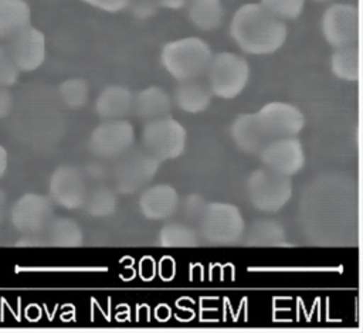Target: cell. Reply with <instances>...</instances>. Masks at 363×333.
Returning a JSON list of instances; mask_svg holds the SVG:
<instances>
[{"mask_svg":"<svg viewBox=\"0 0 363 333\" xmlns=\"http://www.w3.org/2000/svg\"><path fill=\"white\" fill-rule=\"evenodd\" d=\"M230 35L250 55L277 52L286 41L285 21L272 16L259 1L240 6L230 21Z\"/></svg>","mask_w":363,"mask_h":333,"instance_id":"6da1fadb","label":"cell"},{"mask_svg":"<svg viewBox=\"0 0 363 333\" xmlns=\"http://www.w3.org/2000/svg\"><path fill=\"white\" fill-rule=\"evenodd\" d=\"M211 55V48L203 38L190 35L166 43L160 51V64L170 77L183 82L204 74Z\"/></svg>","mask_w":363,"mask_h":333,"instance_id":"7a4b0ae2","label":"cell"},{"mask_svg":"<svg viewBox=\"0 0 363 333\" xmlns=\"http://www.w3.org/2000/svg\"><path fill=\"white\" fill-rule=\"evenodd\" d=\"M206 74L211 95L221 99H234L245 89L251 68L244 57L235 52L221 51L211 55Z\"/></svg>","mask_w":363,"mask_h":333,"instance_id":"3957f363","label":"cell"},{"mask_svg":"<svg viewBox=\"0 0 363 333\" xmlns=\"http://www.w3.org/2000/svg\"><path fill=\"white\" fill-rule=\"evenodd\" d=\"M199 221L200 234L213 245H234L245 230L241 210L230 203H206Z\"/></svg>","mask_w":363,"mask_h":333,"instance_id":"277c9868","label":"cell"},{"mask_svg":"<svg viewBox=\"0 0 363 333\" xmlns=\"http://www.w3.org/2000/svg\"><path fill=\"white\" fill-rule=\"evenodd\" d=\"M247 193L251 204L257 210L275 214L291 200L292 181L291 177L268 167L257 169L247 180Z\"/></svg>","mask_w":363,"mask_h":333,"instance_id":"5b68a950","label":"cell"},{"mask_svg":"<svg viewBox=\"0 0 363 333\" xmlns=\"http://www.w3.org/2000/svg\"><path fill=\"white\" fill-rule=\"evenodd\" d=\"M186 140L184 126L170 116L150 119L142 129V142L146 152L160 162L179 157L184 152Z\"/></svg>","mask_w":363,"mask_h":333,"instance_id":"8992f818","label":"cell"},{"mask_svg":"<svg viewBox=\"0 0 363 333\" xmlns=\"http://www.w3.org/2000/svg\"><path fill=\"white\" fill-rule=\"evenodd\" d=\"M254 113L267 142L298 136L305 126V116L301 109L288 102H268Z\"/></svg>","mask_w":363,"mask_h":333,"instance_id":"52a82bcc","label":"cell"},{"mask_svg":"<svg viewBox=\"0 0 363 333\" xmlns=\"http://www.w3.org/2000/svg\"><path fill=\"white\" fill-rule=\"evenodd\" d=\"M54 218V207L50 197L38 193H26L10 208V220L16 230L26 235L44 231Z\"/></svg>","mask_w":363,"mask_h":333,"instance_id":"ba28073f","label":"cell"},{"mask_svg":"<svg viewBox=\"0 0 363 333\" xmlns=\"http://www.w3.org/2000/svg\"><path fill=\"white\" fill-rule=\"evenodd\" d=\"M320 30L326 43L336 48L359 41V9L349 3H332L322 14Z\"/></svg>","mask_w":363,"mask_h":333,"instance_id":"9c48e42d","label":"cell"},{"mask_svg":"<svg viewBox=\"0 0 363 333\" xmlns=\"http://www.w3.org/2000/svg\"><path fill=\"white\" fill-rule=\"evenodd\" d=\"M135 140V128L130 122L106 119L91 133L88 147L92 154L102 159H113L123 154Z\"/></svg>","mask_w":363,"mask_h":333,"instance_id":"30bf717a","label":"cell"},{"mask_svg":"<svg viewBox=\"0 0 363 333\" xmlns=\"http://www.w3.org/2000/svg\"><path fill=\"white\" fill-rule=\"evenodd\" d=\"M258 154L265 167L288 177L299 173L306 162L303 146L296 136L271 140Z\"/></svg>","mask_w":363,"mask_h":333,"instance_id":"8fae6325","label":"cell"},{"mask_svg":"<svg viewBox=\"0 0 363 333\" xmlns=\"http://www.w3.org/2000/svg\"><path fill=\"white\" fill-rule=\"evenodd\" d=\"M7 52L18 71H35L45 61V35L30 24L9 40Z\"/></svg>","mask_w":363,"mask_h":333,"instance_id":"7c38bea8","label":"cell"},{"mask_svg":"<svg viewBox=\"0 0 363 333\" xmlns=\"http://www.w3.org/2000/svg\"><path fill=\"white\" fill-rule=\"evenodd\" d=\"M160 160L147 152H135L126 156L115 171V184L119 193L132 194L153 180Z\"/></svg>","mask_w":363,"mask_h":333,"instance_id":"4fadbf2b","label":"cell"},{"mask_svg":"<svg viewBox=\"0 0 363 333\" xmlns=\"http://www.w3.org/2000/svg\"><path fill=\"white\" fill-rule=\"evenodd\" d=\"M50 198L67 210H75L84 205L86 197L85 180L79 169L69 164L58 166L48 181Z\"/></svg>","mask_w":363,"mask_h":333,"instance_id":"5bb4252c","label":"cell"},{"mask_svg":"<svg viewBox=\"0 0 363 333\" xmlns=\"http://www.w3.org/2000/svg\"><path fill=\"white\" fill-rule=\"evenodd\" d=\"M179 205V194L169 184H156L146 188L139 198V208L149 220L169 218Z\"/></svg>","mask_w":363,"mask_h":333,"instance_id":"9a60e30c","label":"cell"},{"mask_svg":"<svg viewBox=\"0 0 363 333\" xmlns=\"http://www.w3.org/2000/svg\"><path fill=\"white\" fill-rule=\"evenodd\" d=\"M133 108V94L122 85H109L101 91L95 101V111L104 119H119Z\"/></svg>","mask_w":363,"mask_h":333,"instance_id":"2e32d148","label":"cell"},{"mask_svg":"<svg viewBox=\"0 0 363 333\" xmlns=\"http://www.w3.org/2000/svg\"><path fill=\"white\" fill-rule=\"evenodd\" d=\"M230 133L235 146L245 153L258 154L268 143L258 126L255 113L238 115L231 123Z\"/></svg>","mask_w":363,"mask_h":333,"instance_id":"e0dca14e","label":"cell"},{"mask_svg":"<svg viewBox=\"0 0 363 333\" xmlns=\"http://www.w3.org/2000/svg\"><path fill=\"white\" fill-rule=\"evenodd\" d=\"M172 108V101L167 92L156 85L146 86L133 95V108L135 112L146 119H156L162 116H167Z\"/></svg>","mask_w":363,"mask_h":333,"instance_id":"ac0fdd59","label":"cell"},{"mask_svg":"<svg viewBox=\"0 0 363 333\" xmlns=\"http://www.w3.org/2000/svg\"><path fill=\"white\" fill-rule=\"evenodd\" d=\"M31 24V9L26 0H0V40H10Z\"/></svg>","mask_w":363,"mask_h":333,"instance_id":"d6986e66","label":"cell"},{"mask_svg":"<svg viewBox=\"0 0 363 333\" xmlns=\"http://www.w3.org/2000/svg\"><path fill=\"white\" fill-rule=\"evenodd\" d=\"M186 9L190 23L201 31L218 28L224 18L221 0H190Z\"/></svg>","mask_w":363,"mask_h":333,"instance_id":"ffe728a7","label":"cell"},{"mask_svg":"<svg viewBox=\"0 0 363 333\" xmlns=\"http://www.w3.org/2000/svg\"><path fill=\"white\" fill-rule=\"evenodd\" d=\"M330 71L342 81H357L360 78L359 44H349L333 48L330 55Z\"/></svg>","mask_w":363,"mask_h":333,"instance_id":"44dd1931","label":"cell"},{"mask_svg":"<svg viewBox=\"0 0 363 333\" xmlns=\"http://www.w3.org/2000/svg\"><path fill=\"white\" fill-rule=\"evenodd\" d=\"M174 101L182 111L187 113H200L208 108L211 92L194 79L183 81L174 91Z\"/></svg>","mask_w":363,"mask_h":333,"instance_id":"7402d4cb","label":"cell"},{"mask_svg":"<svg viewBox=\"0 0 363 333\" xmlns=\"http://www.w3.org/2000/svg\"><path fill=\"white\" fill-rule=\"evenodd\" d=\"M45 230L48 234V244L52 247L74 248L82 245V230L72 218H52Z\"/></svg>","mask_w":363,"mask_h":333,"instance_id":"603a6c76","label":"cell"},{"mask_svg":"<svg viewBox=\"0 0 363 333\" xmlns=\"http://www.w3.org/2000/svg\"><path fill=\"white\" fill-rule=\"evenodd\" d=\"M245 242L251 247H278L285 242V228L274 220H258L250 227Z\"/></svg>","mask_w":363,"mask_h":333,"instance_id":"cb8c5ba5","label":"cell"},{"mask_svg":"<svg viewBox=\"0 0 363 333\" xmlns=\"http://www.w3.org/2000/svg\"><path fill=\"white\" fill-rule=\"evenodd\" d=\"M159 244L162 247L180 248V247H196L199 237L193 228L184 224H166L159 231Z\"/></svg>","mask_w":363,"mask_h":333,"instance_id":"d4e9b609","label":"cell"},{"mask_svg":"<svg viewBox=\"0 0 363 333\" xmlns=\"http://www.w3.org/2000/svg\"><path fill=\"white\" fill-rule=\"evenodd\" d=\"M84 205L92 217H108L115 213L116 196L108 187H98L86 194Z\"/></svg>","mask_w":363,"mask_h":333,"instance_id":"484cf974","label":"cell"},{"mask_svg":"<svg viewBox=\"0 0 363 333\" xmlns=\"http://www.w3.org/2000/svg\"><path fill=\"white\" fill-rule=\"evenodd\" d=\"M58 92L68 108L79 109L89 98V85L82 78H69L60 84Z\"/></svg>","mask_w":363,"mask_h":333,"instance_id":"4316f807","label":"cell"},{"mask_svg":"<svg viewBox=\"0 0 363 333\" xmlns=\"http://www.w3.org/2000/svg\"><path fill=\"white\" fill-rule=\"evenodd\" d=\"M259 3L282 21L296 20L306 4V0H259Z\"/></svg>","mask_w":363,"mask_h":333,"instance_id":"83f0119b","label":"cell"},{"mask_svg":"<svg viewBox=\"0 0 363 333\" xmlns=\"http://www.w3.org/2000/svg\"><path fill=\"white\" fill-rule=\"evenodd\" d=\"M18 69L13 64L7 48L0 45V88L13 86L18 79Z\"/></svg>","mask_w":363,"mask_h":333,"instance_id":"f1b7e54d","label":"cell"},{"mask_svg":"<svg viewBox=\"0 0 363 333\" xmlns=\"http://www.w3.org/2000/svg\"><path fill=\"white\" fill-rule=\"evenodd\" d=\"M91 7L105 13H119L129 7L130 0H82Z\"/></svg>","mask_w":363,"mask_h":333,"instance_id":"f546056e","label":"cell"},{"mask_svg":"<svg viewBox=\"0 0 363 333\" xmlns=\"http://www.w3.org/2000/svg\"><path fill=\"white\" fill-rule=\"evenodd\" d=\"M132 6L133 13L140 18H147L155 14L159 7L157 0H130L129 7Z\"/></svg>","mask_w":363,"mask_h":333,"instance_id":"4dcf8cb0","label":"cell"},{"mask_svg":"<svg viewBox=\"0 0 363 333\" xmlns=\"http://www.w3.org/2000/svg\"><path fill=\"white\" fill-rule=\"evenodd\" d=\"M13 108V96L7 88H0V119L6 118Z\"/></svg>","mask_w":363,"mask_h":333,"instance_id":"1f68e13d","label":"cell"},{"mask_svg":"<svg viewBox=\"0 0 363 333\" xmlns=\"http://www.w3.org/2000/svg\"><path fill=\"white\" fill-rule=\"evenodd\" d=\"M159 7L169 9V10H180L187 7L190 0H157Z\"/></svg>","mask_w":363,"mask_h":333,"instance_id":"d6a6232c","label":"cell"},{"mask_svg":"<svg viewBox=\"0 0 363 333\" xmlns=\"http://www.w3.org/2000/svg\"><path fill=\"white\" fill-rule=\"evenodd\" d=\"M7 166H9V153L6 147L0 143V179L6 174Z\"/></svg>","mask_w":363,"mask_h":333,"instance_id":"836d02e7","label":"cell"},{"mask_svg":"<svg viewBox=\"0 0 363 333\" xmlns=\"http://www.w3.org/2000/svg\"><path fill=\"white\" fill-rule=\"evenodd\" d=\"M7 213V194L0 188V221L6 217Z\"/></svg>","mask_w":363,"mask_h":333,"instance_id":"e575fe53","label":"cell"},{"mask_svg":"<svg viewBox=\"0 0 363 333\" xmlns=\"http://www.w3.org/2000/svg\"><path fill=\"white\" fill-rule=\"evenodd\" d=\"M312 1H315V3H332L335 0H312Z\"/></svg>","mask_w":363,"mask_h":333,"instance_id":"d590c367","label":"cell"}]
</instances>
